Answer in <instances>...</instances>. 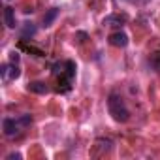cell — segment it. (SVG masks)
<instances>
[{
  "instance_id": "cell-1",
  "label": "cell",
  "mask_w": 160,
  "mask_h": 160,
  "mask_svg": "<svg viewBox=\"0 0 160 160\" xmlns=\"http://www.w3.org/2000/svg\"><path fill=\"white\" fill-rule=\"evenodd\" d=\"M108 109H109V115L117 121V122H126L130 119V111L124 104V100L119 96V94H109L108 98Z\"/></svg>"
},
{
  "instance_id": "cell-2",
  "label": "cell",
  "mask_w": 160,
  "mask_h": 160,
  "mask_svg": "<svg viewBox=\"0 0 160 160\" xmlns=\"http://www.w3.org/2000/svg\"><path fill=\"white\" fill-rule=\"evenodd\" d=\"M53 73H55L57 77H60V83H62V85H66V87L70 89V83H72L73 75H75V64H73L72 60L57 62V64L53 66ZM60 83H58V85H60Z\"/></svg>"
},
{
  "instance_id": "cell-3",
  "label": "cell",
  "mask_w": 160,
  "mask_h": 160,
  "mask_svg": "<svg viewBox=\"0 0 160 160\" xmlns=\"http://www.w3.org/2000/svg\"><path fill=\"white\" fill-rule=\"evenodd\" d=\"M2 128H4L6 138H15V136H19L21 130H23L21 122H19L17 119H12V117H6V119L2 121Z\"/></svg>"
},
{
  "instance_id": "cell-4",
  "label": "cell",
  "mask_w": 160,
  "mask_h": 160,
  "mask_svg": "<svg viewBox=\"0 0 160 160\" xmlns=\"http://www.w3.org/2000/svg\"><path fill=\"white\" fill-rule=\"evenodd\" d=\"M0 73H2V79L4 81H13V79H17L21 75V70L19 66L13 62V64H2V68H0Z\"/></svg>"
},
{
  "instance_id": "cell-5",
  "label": "cell",
  "mask_w": 160,
  "mask_h": 160,
  "mask_svg": "<svg viewBox=\"0 0 160 160\" xmlns=\"http://www.w3.org/2000/svg\"><path fill=\"white\" fill-rule=\"evenodd\" d=\"M109 43L111 45H115V47H126L128 45V36L124 34V32H113L111 36H109Z\"/></svg>"
},
{
  "instance_id": "cell-6",
  "label": "cell",
  "mask_w": 160,
  "mask_h": 160,
  "mask_svg": "<svg viewBox=\"0 0 160 160\" xmlns=\"http://www.w3.org/2000/svg\"><path fill=\"white\" fill-rule=\"evenodd\" d=\"M4 23H6L8 28H15V27H17V23H15V12H13V8H10V6L4 8Z\"/></svg>"
},
{
  "instance_id": "cell-7",
  "label": "cell",
  "mask_w": 160,
  "mask_h": 160,
  "mask_svg": "<svg viewBox=\"0 0 160 160\" xmlns=\"http://www.w3.org/2000/svg\"><path fill=\"white\" fill-rule=\"evenodd\" d=\"M126 23V17L124 15H108L104 19V25L106 27H122Z\"/></svg>"
},
{
  "instance_id": "cell-8",
  "label": "cell",
  "mask_w": 160,
  "mask_h": 160,
  "mask_svg": "<svg viewBox=\"0 0 160 160\" xmlns=\"http://www.w3.org/2000/svg\"><path fill=\"white\" fill-rule=\"evenodd\" d=\"M27 89H28L30 92H34V94H45V92H47V85L42 83V81H32V83H28Z\"/></svg>"
},
{
  "instance_id": "cell-9",
  "label": "cell",
  "mask_w": 160,
  "mask_h": 160,
  "mask_svg": "<svg viewBox=\"0 0 160 160\" xmlns=\"http://www.w3.org/2000/svg\"><path fill=\"white\" fill-rule=\"evenodd\" d=\"M57 15H58V10H57V8H51V10L43 15V25H45V27H49V25L55 21V17H57Z\"/></svg>"
},
{
  "instance_id": "cell-10",
  "label": "cell",
  "mask_w": 160,
  "mask_h": 160,
  "mask_svg": "<svg viewBox=\"0 0 160 160\" xmlns=\"http://www.w3.org/2000/svg\"><path fill=\"white\" fill-rule=\"evenodd\" d=\"M34 34H36V27L32 23H25V27L21 30V36L23 38H28V36H34Z\"/></svg>"
},
{
  "instance_id": "cell-11",
  "label": "cell",
  "mask_w": 160,
  "mask_h": 160,
  "mask_svg": "<svg viewBox=\"0 0 160 160\" xmlns=\"http://www.w3.org/2000/svg\"><path fill=\"white\" fill-rule=\"evenodd\" d=\"M17 121L21 122V126H23V128H27V126H30V124H32V117H30L28 113H25V115L17 117Z\"/></svg>"
},
{
  "instance_id": "cell-12",
  "label": "cell",
  "mask_w": 160,
  "mask_h": 160,
  "mask_svg": "<svg viewBox=\"0 0 160 160\" xmlns=\"http://www.w3.org/2000/svg\"><path fill=\"white\" fill-rule=\"evenodd\" d=\"M6 160H21V154L19 152H12V154H8Z\"/></svg>"
},
{
  "instance_id": "cell-13",
  "label": "cell",
  "mask_w": 160,
  "mask_h": 160,
  "mask_svg": "<svg viewBox=\"0 0 160 160\" xmlns=\"http://www.w3.org/2000/svg\"><path fill=\"white\" fill-rule=\"evenodd\" d=\"M12 62H15V64L19 62V53H15V51L12 53Z\"/></svg>"
},
{
  "instance_id": "cell-14",
  "label": "cell",
  "mask_w": 160,
  "mask_h": 160,
  "mask_svg": "<svg viewBox=\"0 0 160 160\" xmlns=\"http://www.w3.org/2000/svg\"><path fill=\"white\" fill-rule=\"evenodd\" d=\"M128 2H132V4H145V2H149V0H128Z\"/></svg>"
}]
</instances>
